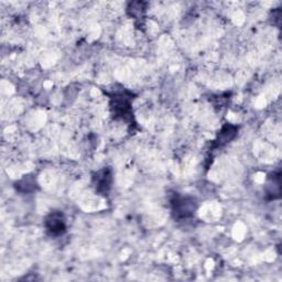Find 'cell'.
Returning <instances> with one entry per match:
<instances>
[{
    "instance_id": "cell-1",
    "label": "cell",
    "mask_w": 282,
    "mask_h": 282,
    "mask_svg": "<svg viewBox=\"0 0 282 282\" xmlns=\"http://www.w3.org/2000/svg\"><path fill=\"white\" fill-rule=\"evenodd\" d=\"M173 213L178 218H186L190 217L195 209L194 201L189 199V197H176L172 201Z\"/></svg>"
},
{
    "instance_id": "cell-2",
    "label": "cell",
    "mask_w": 282,
    "mask_h": 282,
    "mask_svg": "<svg viewBox=\"0 0 282 282\" xmlns=\"http://www.w3.org/2000/svg\"><path fill=\"white\" fill-rule=\"evenodd\" d=\"M46 228L52 235L62 234L65 230V223L61 214L54 213L51 216L48 217L46 220Z\"/></svg>"
},
{
    "instance_id": "cell-3",
    "label": "cell",
    "mask_w": 282,
    "mask_h": 282,
    "mask_svg": "<svg viewBox=\"0 0 282 282\" xmlns=\"http://www.w3.org/2000/svg\"><path fill=\"white\" fill-rule=\"evenodd\" d=\"M96 178V189L100 192H107L110 189V182H111V175L108 171H103L98 173Z\"/></svg>"
}]
</instances>
